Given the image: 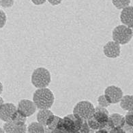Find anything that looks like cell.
<instances>
[{
  "label": "cell",
  "instance_id": "6da1fadb",
  "mask_svg": "<svg viewBox=\"0 0 133 133\" xmlns=\"http://www.w3.org/2000/svg\"><path fill=\"white\" fill-rule=\"evenodd\" d=\"M84 120L85 119H83L74 113L68 115L59 119L56 129L52 130L51 132H78Z\"/></svg>",
  "mask_w": 133,
  "mask_h": 133
},
{
  "label": "cell",
  "instance_id": "7a4b0ae2",
  "mask_svg": "<svg viewBox=\"0 0 133 133\" xmlns=\"http://www.w3.org/2000/svg\"><path fill=\"white\" fill-rule=\"evenodd\" d=\"M32 100L39 109H50L55 102V96L49 88H38L34 93Z\"/></svg>",
  "mask_w": 133,
  "mask_h": 133
},
{
  "label": "cell",
  "instance_id": "3957f363",
  "mask_svg": "<svg viewBox=\"0 0 133 133\" xmlns=\"http://www.w3.org/2000/svg\"><path fill=\"white\" fill-rule=\"evenodd\" d=\"M31 82L35 88H47L51 82V73L45 68H38L31 75Z\"/></svg>",
  "mask_w": 133,
  "mask_h": 133
},
{
  "label": "cell",
  "instance_id": "277c9868",
  "mask_svg": "<svg viewBox=\"0 0 133 133\" xmlns=\"http://www.w3.org/2000/svg\"><path fill=\"white\" fill-rule=\"evenodd\" d=\"M113 41L121 45L128 44L132 38V30L124 25H119L115 27L112 32Z\"/></svg>",
  "mask_w": 133,
  "mask_h": 133
},
{
  "label": "cell",
  "instance_id": "5b68a950",
  "mask_svg": "<svg viewBox=\"0 0 133 133\" xmlns=\"http://www.w3.org/2000/svg\"><path fill=\"white\" fill-rule=\"evenodd\" d=\"M95 113L94 104L89 101H80L77 102L73 109V113L78 115L83 119L88 120Z\"/></svg>",
  "mask_w": 133,
  "mask_h": 133
},
{
  "label": "cell",
  "instance_id": "8992f818",
  "mask_svg": "<svg viewBox=\"0 0 133 133\" xmlns=\"http://www.w3.org/2000/svg\"><path fill=\"white\" fill-rule=\"evenodd\" d=\"M109 115L100 111H95L92 116L88 119V124L91 129L97 130L106 128Z\"/></svg>",
  "mask_w": 133,
  "mask_h": 133
},
{
  "label": "cell",
  "instance_id": "52a82bcc",
  "mask_svg": "<svg viewBox=\"0 0 133 133\" xmlns=\"http://www.w3.org/2000/svg\"><path fill=\"white\" fill-rule=\"evenodd\" d=\"M104 96L111 104H117L119 102L123 96V91L120 88L115 85H110L104 90Z\"/></svg>",
  "mask_w": 133,
  "mask_h": 133
},
{
  "label": "cell",
  "instance_id": "ba28073f",
  "mask_svg": "<svg viewBox=\"0 0 133 133\" xmlns=\"http://www.w3.org/2000/svg\"><path fill=\"white\" fill-rule=\"evenodd\" d=\"M36 106L33 102V100H28V99L21 100L18 102L17 106V110L26 117L33 115L36 111Z\"/></svg>",
  "mask_w": 133,
  "mask_h": 133
},
{
  "label": "cell",
  "instance_id": "9c48e42d",
  "mask_svg": "<svg viewBox=\"0 0 133 133\" xmlns=\"http://www.w3.org/2000/svg\"><path fill=\"white\" fill-rule=\"evenodd\" d=\"M103 53L107 57L115 59L121 54L120 44L115 41H109L103 46Z\"/></svg>",
  "mask_w": 133,
  "mask_h": 133
},
{
  "label": "cell",
  "instance_id": "30bf717a",
  "mask_svg": "<svg viewBox=\"0 0 133 133\" xmlns=\"http://www.w3.org/2000/svg\"><path fill=\"white\" fill-rule=\"evenodd\" d=\"M17 110V107L15 104L4 103L0 107V119L4 122H10L12 115Z\"/></svg>",
  "mask_w": 133,
  "mask_h": 133
},
{
  "label": "cell",
  "instance_id": "8fae6325",
  "mask_svg": "<svg viewBox=\"0 0 133 133\" xmlns=\"http://www.w3.org/2000/svg\"><path fill=\"white\" fill-rule=\"evenodd\" d=\"M120 21L123 25L130 28L133 27V7L127 6L123 8L120 14Z\"/></svg>",
  "mask_w": 133,
  "mask_h": 133
},
{
  "label": "cell",
  "instance_id": "7c38bea8",
  "mask_svg": "<svg viewBox=\"0 0 133 133\" xmlns=\"http://www.w3.org/2000/svg\"><path fill=\"white\" fill-rule=\"evenodd\" d=\"M3 128L5 132L8 133H25L27 132V126L23 125H17L12 121L5 122L3 126Z\"/></svg>",
  "mask_w": 133,
  "mask_h": 133
},
{
  "label": "cell",
  "instance_id": "4fadbf2b",
  "mask_svg": "<svg viewBox=\"0 0 133 133\" xmlns=\"http://www.w3.org/2000/svg\"><path fill=\"white\" fill-rule=\"evenodd\" d=\"M119 104L122 109L126 111H132L133 96L132 95L123 96L119 101Z\"/></svg>",
  "mask_w": 133,
  "mask_h": 133
},
{
  "label": "cell",
  "instance_id": "5bb4252c",
  "mask_svg": "<svg viewBox=\"0 0 133 133\" xmlns=\"http://www.w3.org/2000/svg\"><path fill=\"white\" fill-rule=\"evenodd\" d=\"M53 112H52L51 110L49 109H40V111H38V113L37 114V121L45 127L46 122L47 121L48 118L49 117L50 115H53Z\"/></svg>",
  "mask_w": 133,
  "mask_h": 133
},
{
  "label": "cell",
  "instance_id": "9a60e30c",
  "mask_svg": "<svg viewBox=\"0 0 133 133\" xmlns=\"http://www.w3.org/2000/svg\"><path fill=\"white\" fill-rule=\"evenodd\" d=\"M109 117L112 119L115 127L123 128V126H124L125 119H124V115L119 114V113H113L109 115Z\"/></svg>",
  "mask_w": 133,
  "mask_h": 133
},
{
  "label": "cell",
  "instance_id": "2e32d148",
  "mask_svg": "<svg viewBox=\"0 0 133 133\" xmlns=\"http://www.w3.org/2000/svg\"><path fill=\"white\" fill-rule=\"evenodd\" d=\"M27 131L29 133H43L44 132V126L37 122H32L28 126Z\"/></svg>",
  "mask_w": 133,
  "mask_h": 133
},
{
  "label": "cell",
  "instance_id": "e0dca14e",
  "mask_svg": "<svg viewBox=\"0 0 133 133\" xmlns=\"http://www.w3.org/2000/svg\"><path fill=\"white\" fill-rule=\"evenodd\" d=\"M61 117H58L57 115H54V114L50 115L49 117L48 118L46 122V126L51 131L56 129L57 125L58 124V122L59 121Z\"/></svg>",
  "mask_w": 133,
  "mask_h": 133
},
{
  "label": "cell",
  "instance_id": "ac0fdd59",
  "mask_svg": "<svg viewBox=\"0 0 133 133\" xmlns=\"http://www.w3.org/2000/svg\"><path fill=\"white\" fill-rule=\"evenodd\" d=\"M27 117L23 115L22 113H21L18 110L15 111L12 117L11 121L17 125H23L25 124Z\"/></svg>",
  "mask_w": 133,
  "mask_h": 133
},
{
  "label": "cell",
  "instance_id": "d6986e66",
  "mask_svg": "<svg viewBox=\"0 0 133 133\" xmlns=\"http://www.w3.org/2000/svg\"><path fill=\"white\" fill-rule=\"evenodd\" d=\"M112 3L117 9L122 10L129 6L130 0H112Z\"/></svg>",
  "mask_w": 133,
  "mask_h": 133
},
{
  "label": "cell",
  "instance_id": "ffe728a7",
  "mask_svg": "<svg viewBox=\"0 0 133 133\" xmlns=\"http://www.w3.org/2000/svg\"><path fill=\"white\" fill-rule=\"evenodd\" d=\"M98 104L99 106H101L102 107H108L111 105V103L108 102L107 100L106 99L105 96H104V94L100 95L99 96L98 98Z\"/></svg>",
  "mask_w": 133,
  "mask_h": 133
},
{
  "label": "cell",
  "instance_id": "44dd1931",
  "mask_svg": "<svg viewBox=\"0 0 133 133\" xmlns=\"http://www.w3.org/2000/svg\"><path fill=\"white\" fill-rule=\"evenodd\" d=\"M128 113L124 116V119H125V124L128 125V126H133V115L132 111H128Z\"/></svg>",
  "mask_w": 133,
  "mask_h": 133
},
{
  "label": "cell",
  "instance_id": "7402d4cb",
  "mask_svg": "<svg viewBox=\"0 0 133 133\" xmlns=\"http://www.w3.org/2000/svg\"><path fill=\"white\" fill-rule=\"evenodd\" d=\"M7 21V16L5 12L0 10V29H2L6 25Z\"/></svg>",
  "mask_w": 133,
  "mask_h": 133
},
{
  "label": "cell",
  "instance_id": "603a6c76",
  "mask_svg": "<svg viewBox=\"0 0 133 133\" xmlns=\"http://www.w3.org/2000/svg\"><path fill=\"white\" fill-rule=\"evenodd\" d=\"M90 130H91V128H89L87 120H84L82 124H81V126L80 128L79 132H82V133L90 132Z\"/></svg>",
  "mask_w": 133,
  "mask_h": 133
},
{
  "label": "cell",
  "instance_id": "cb8c5ba5",
  "mask_svg": "<svg viewBox=\"0 0 133 133\" xmlns=\"http://www.w3.org/2000/svg\"><path fill=\"white\" fill-rule=\"evenodd\" d=\"M0 2H1V6L4 8H9L12 7L15 4L14 0H0Z\"/></svg>",
  "mask_w": 133,
  "mask_h": 133
},
{
  "label": "cell",
  "instance_id": "d4e9b609",
  "mask_svg": "<svg viewBox=\"0 0 133 133\" xmlns=\"http://www.w3.org/2000/svg\"><path fill=\"white\" fill-rule=\"evenodd\" d=\"M95 111H100V112H103V113H106L107 115H109V112L105 107H102L101 106H97L95 107Z\"/></svg>",
  "mask_w": 133,
  "mask_h": 133
},
{
  "label": "cell",
  "instance_id": "484cf974",
  "mask_svg": "<svg viewBox=\"0 0 133 133\" xmlns=\"http://www.w3.org/2000/svg\"><path fill=\"white\" fill-rule=\"evenodd\" d=\"M109 132H119V133H124L125 131L123 129V128L120 127H114L113 128H111L109 130Z\"/></svg>",
  "mask_w": 133,
  "mask_h": 133
},
{
  "label": "cell",
  "instance_id": "4316f807",
  "mask_svg": "<svg viewBox=\"0 0 133 133\" xmlns=\"http://www.w3.org/2000/svg\"><path fill=\"white\" fill-rule=\"evenodd\" d=\"M50 4H51L52 6H57L62 4V2L63 0H46Z\"/></svg>",
  "mask_w": 133,
  "mask_h": 133
},
{
  "label": "cell",
  "instance_id": "83f0119b",
  "mask_svg": "<svg viewBox=\"0 0 133 133\" xmlns=\"http://www.w3.org/2000/svg\"><path fill=\"white\" fill-rule=\"evenodd\" d=\"M31 1L34 5H36V6H40V5L44 4L46 2H47L46 0H31Z\"/></svg>",
  "mask_w": 133,
  "mask_h": 133
},
{
  "label": "cell",
  "instance_id": "f1b7e54d",
  "mask_svg": "<svg viewBox=\"0 0 133 133\" xmlns=\"http://www.w3.org/2000/svg\"><path fill=\"white\" fill-rule=\"evenodd\" d=\"M123 128H124V131L125 132H132V126H128L127 124H124V126H123Z\"/></svg>",
  "mask_w": 133,
  "mask_h": 133
},
{
  "label": "cell",
  "instance_id": "f546056e",
  "mask_svg": "<svg viewBox=\"0 0 133 133\" xmlns=\"http://www.w3.org/2000/svg\"><path fill=\"white\" fill-rule=\"evenodd\" d=\"M3 90H4V85H3L2 83L0 81V95L2 94V92H3Z\"/></svg>",
  "mask_w": 133,
  "mask_h": 133
},
{
  "label": "cell",
  "instance_id": "4dcf8cb0",
  "mask_svg": "<svg viewBox=\"0 0 133 133\" xmlns=\"http://www.w3.org/2000/svg\"><path fill=\"white\" fill-rule=\"evenodd\" d=\"M4 103H5V102H4V99H3V98H2V97L0 96V107H1L2 105H3V104H4Z\"/></svg>",
  "mask_w": 133,
  "mask_h": 133
},
{
  "label": "cell",
  "instance_id": "1f68e13d",
  "mask_svg": "<svg viewBox=\"0 0 133 133\" xmlns=\"http://www.w3.org/2000/svg\"><path fill=\"white\" fill-rule=\"evenodd\" d=\"M5 132V130L3 128H0V133H4Z\"/></svg>",
  "mask_w": 133,
  "mask_h": 133
},
{
  "label": "cell",
  "instance_id": "d6a6232c",
  "mask_svg": "<svg viewBox=\"0 0 133 133\" xmlns=\"http://www.w3.org/2000/svg\"><path fill=\"white\" fill-rule=\"evenodd\" d=\"M2 7V6H1V2H0V8Z\"/></svg>",
  "mask_w": 133,
  "mask_h": 133
}]
</instances>
